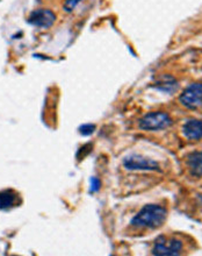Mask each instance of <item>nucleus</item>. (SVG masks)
Masks as SVG:
<instances>
[{"label":"nucleus","instance_id":"obj_10","mask_svg":"<svg viewBox=\"0 0 202 256\" xmlns=\"http://www.w3.org/2000/svg\"><path fill=\"white\" fill-rule=\"evenodd\" d=\"M19 194L14 190H2L0 191V210L12 208L17 204Z\"/></svg>","mask_w":202,"mask_h":256},{"label":"nucleus","instance_id":"obj_3","mask_svg":"<svg viewBox=\"0 0 202 256\" xmlns=\"http://www.w3.org/2000/svg\"><path fill=\"white\" fill-rule=\"evenodd\" d=\"M183 241L176 236H159L156 239L151 253L157 256H175L182 254Z\"/></svg>","mask_w":202,"mask_h":256},{"label":"nucleus","instance_id":"obj_5","mask_svg":"<svg viewBox=\"0 0 202 256\" xmlns=\"http://www.w3.org/2000/svg\"><path fill=\"white\" fill-rule=\"evenodd\" d=\"M123 166L128 170H143V172H162L157 161L143 155L133 154L123 160Z\"/></svg>","mask_w":202,"mask_h":256},{"label":"nucleus","instance_id":"obj_13","mask_svg":"<svg viewBox=\"0 0 202 256\" xmlns=\"http://www.w3.org/2000/svg\"><path fill=\"white\" fill-rule=\"evenodd\" d=\"M100 180H99L97 177H92L91 178V192H97L100 189Z\"/></svg>","mask_w":202,"mask_h":256},{"label":"nucleus","instance_id":"obj_8","mask_svg":"<svg viewBox=\"0 0 202 256\" xmlns=\"http://www.w3.org/2000/svg\"><path fill=\"white\" fill-rule=\"evenodd\" d=\"M186 164L191 175L202 177V150L190 152L186 158Z\"/></svg>","mask_w":202,"mask_h":256},{"label":"nucleus","instance_id":"obj_12","mask_svg":"<svg viewBox=\"0 0 202 256\" xmlns=\"http://www.w3.org/2000/svg\"><path fill=\"white\" fill-rule=\"evenodd\" d=\"M95 130L94 125H91V124H87V125H83L80 127V133L83 135H91Z\"/></svg>","mask_w":202,"mask_h":256},{"label":"nucleus","instance_id":"obj_9","mask_svg":"<svg viewBox=\"0 0 202 256\" xmlns=\"http://www.w3.org/2000/svg\"><path fill=\"white\" fill-rule=\"evenodd\" d=\"M154 86H155V88H157V90H159V91L166 92V94H172L173 92H176L177 90H178L179 84H178V82H177L176 78L170 76V74H163V76H161L157 80H156Z\"/></svg>","mask_w":202,"mask_h":256},{"label":"nucleus","instance_id":"obj_6","mask_svg":"<svg viewBox=\"0 0 202 256\" xmlns=\"http://www.w3.org/2000/svg\"><path fill=\"white\" fill-rule=\"evenodd\" d=\"M56 14L50 10H35L28 16V24L40 28H49L55 24Z\"/></svg>","mask_w":202,"mask_h":256},{"label":"nucleus","instance_id":"obj_11","mask_svg":"<svg viewBox=\"0 0 202 256\" xmlns=\"http://www.w3.org/2000/svg\"><path fill=\"white\" fill-rule=\"evenodd\" d=\"M81 2H83V0H65L64 4H63V10H64L66 13L73 12Z\"/></svg>","mask_w":202,"mask_h":256},{"label":"nucleus","instance_id":"obj_7","mask_svg":"<svg viewBox=\"0 0 202 256\" xmlns=\"http://www.w3.org/2000/svg\"><path fill=\"white\" fill-rule=\"evenodd\" d=\"M183 134L191 141H199L202 138V122L199 119H191L184 124Z\"/></svg>","mask_w":202,"mask_h":256},{"label":"nucleus","instance_id":"obj_1","mask_svg":"<svg viewBox=\"0 0 202 256\" xmlns=\"http://www.w3.org/2000/svg\"><path fill=\"white\" fill-rule=\"evenodd\" d=\"M168 218V210L158 204L144 205L130 222V227L136 230H157L164 225Z\"/></svg>","mask_w":202,"mask_h":256},{"label":"nucleus","instance_id":"obj_2","mask_svg":"<svg viewBox=\"0 0 202 256\" xmlns=\"http://www.w3.org/2000/svg\"><path fill=\"white\" fill-rule=\"evenodd\" d=\"M173 125V120L169 113L163 111L150 112L144 114L138 120V127L142 130L156 132L162 130H168Z\"/></svg>","mask_w":202,"mask_h":256},{"label":"nucleus","instance_id":"obj_4","mask_svg":"<svg viewBox=\"0 0 202 256\" xmlns=\"http://www.w3.org/2000/svg\"><path fill=\"white\" fill-rule=\"evenodd\" d=\"M179 102L187 110H199L202 108V84L193 83L187 86L179 96Z\"/></svg>","mask_w":202,"mask_h":256}]
</instances>
